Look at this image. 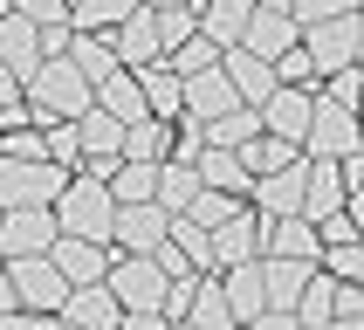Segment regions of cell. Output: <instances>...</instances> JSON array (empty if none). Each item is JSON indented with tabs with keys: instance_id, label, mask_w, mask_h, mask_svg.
<instances>
[{
	"instance_id": "obj_33",
	"label": "cell",
	"mask_w": 364,
	"mask_h": 330,
	"mask_svg": "<svg viewBox=\"0 0 364 330\" xmlns=\"http://www.w3.org/2000/svg\"><path fill=\"white\" fill-rule=\"evenodd\" d=\"M124 159H172V117L124 124Z\"/></svg>"
},
{
	"instance_id": "obj_22",
	"label": "cell",
	"mask_w": 364,
	"mask_h": 330,
	"mask_svg": "<svg viewBox=\"0 0 364 330\" xmlns=\"http://www.w3.org/2000/svg\"><path fill=\"white\" fill-rule=\"evenodd\" d=\"M110 41H117L124 69H144V62H159V55H165V41H159V14H151V7H131V21H124Z\"/></svg>"
},
{
	"instance_id": "obj_15",
	"label": "cell",
	"mask_w": 364,
	"mask_h": 330,
	"mask_svg": "<svg viewBox=\"0 0 364 330\" xmlns=\"http://www.w3.org/2000/svg\"><path fill=\"white\" fill-rule=\"evenodd\" d=\"M262 255H296V262H323V227L309 213H275L262 227Z\"/></svg>"
},
{
	"instance_id": "obj_7",
	"label": "cell",
	"mask_w": 364,
	"mask_h": 330,
	"mask_svg": "<svg viewBox=\"0 0 364 330\" xmlns=\"http://www.w3.org/2000/svg\"><path fill=\"white\" fill-rule=\"evenodd\" d=\"M309 55H316V69H344V62L364 55V14H323V21H309V41H303Z\"/></svg>"
},
{
	"instance_id": "obj_19",
	"label": "cell",
	"mask_w": 364,
	"mask_h": 330,
	"mask_svg": "<svg viewBox=\"0 0 364 330\" xmlns=\"http://www.w3.org/2000/svg\"><path fill=\"white\" fill-rule=\"evenodd\" d=\"M55 324H124V303L110 282H76L69 296H62Z\"/></svg>"
},
{
	"instance_id": "obj_12",
	"label": "cell",
	"mask_w": 364,
	"mask_h": 330,
	"mask_svg": "<svg viewBox=\"0 0 364 330\" xmlns=\"http://www.w3.org/2000/svg\"><path fill=\"white\" fill-rule=\"evenodd\" d=\"M309 117H316V90H303V82H275V97L262 103V131H275L289 144L309 138Z\"/></svg>"
},
{
	"instance_id": "obj_21",
	"label": "cell",
	"mask_w": 364,
	"mask_h": 330,
	"mask_svg": "<svg viewBox=\"0 0 364 330\" xmlns=\"http://www.w3.org/2000/svg\"><path fill=\"white\" fill-rule=\"evenodd\" d=\"M296 28H303V21L296 14H282V7H255V14H247V48H255V55H289V48H296Z\"/></svg>"
},
{
	"instance_id": "obj_13",
	"label": "cell",
	"mask_w": 364,
	"mask_h": 330,
	"mask_svg": "<svg viewBox=\"0 0 364 330\" xmlns=\"http://www.w3.org/2000/svg\"><path fill=\"white\" fill-rule=\"evenodd\" d=\"M303 186H309V151H296L289 165H275V172H262L247 200H255V206L268 213V220H275V213H303Z\"/></svg>"
},
{
	"instance_id": "obj_27",
	"label": "cell",
	"mask_w": 364,
	"mask_h": 330,
	"mask_svg": "<svg viewBox=\"0 0 364 330\" xmlns=\"http://www.w3.org/2000/svg\"><path fill=\"white\" fill-rule=\"evenodd\" d=\"M138 82H144V103H151V117H179L186 110V82H179V69H172V62H144L138 69Z\"/></svg>"
},
{
	"instance_id": "obj_50",
	"label": "cell",
	"mask_w": 364,
	"mask_h": 330,
	"mask_svg": "<svg viewBox=\"0 0 364 330\" xmlns=\"http://www.w3.org/2000/svg\"><path fill=\"white\" fill-rule=\"evenodd\" d=\"M255 7H282V14H296V0H255Z\"/></svg>"
},
{
	"instance_id": "obj_47",
	"label": "cell",
	"mask_w": 364,
	"mask_h": 330,
	"mask_svg": "<svg viewBox=\"0 0 364 330\" xmlns=\"http://www.w3.org/2000/svg\"><path fill=\"white\" fill-rule=\"evenodd\" d=\"M14 316H21V289H14V275L0 268V324H14Z\"/></svg>"
},
{
	"instance_id": "obj_55",
	"label": "cell",
	"mask_w": 364,
	"mask_h": 330,
	"mask_svg": "<svg viewBox=\"0 0 364 330\" xmlns=\"http://www.w3.org/2000/svg\"><path fill=\"white\" fill-rule=\"evenodd\" d=\"M358 14H364V7H358Z\"/></svg>"
},
{
	"instance_id": "obj_31",
	"label": "cell",
	"mask_w": 364,
	"mask_h": 330,
	"mask_svg": "<svg viewBox=\"0 0 364 330\" xmlns=\"http://www.w3.org/2000/svg\"><path fill=\"white\" fill-rule=\"evenodd\" d=\"M193 200H200V165L165 159V165H159V206H165V213H186Z\"/></svg>"
},
{
	"instance_id": "obj_46",
	"label": "cell",
	"mask_w": 364,
	"mask_h": 330,
	"mask_svg": "<svg viewBox=\"0 0 364 330\" xmlns=\"http://www.w3.org/2000/svg\"><path fill=\"white\" fill-rule=\"evenodd\" d=\"M21 103H28V82H21L14 69L0 62V110H21Z\"/></svg>"
},
{
	"instance_id": "obj_54",
	"label": "cell",
	"mask_w": 364,
	"mask_h": 330,
	"mask_svg": "<svg viewBox=\"0 0 364 330\" xmlns=\"http://www.w3.org/2000/svg\"><path fill=\"white\" fill-rule=\"evenodd\" d=\"M358 69H364V55H358Z\"/></svg>"
},
{
	"instance_id": "obj_44",
	"label": "cell",
	"mask_w": 364,
	"mask_h": 330,
	"mask_svg": "<svg viewBox=\"0 0 364 330\" xmlns=\"http://www.w3.org/2000/svg\"><path fill=\"white\" fill-rule=\"evenodd\" d=\"M358 7L364 0H296V21L309 28V21H323V14H358Z\"/></svg>"
},
{
	"instance_id": "obj_24",
	"label": "cell",
	"mask_w": 364,
	"mask_h": 330,
	"mask_svg": "<svg viewBox=\"0 0 364 330\" xmlns=\"http://www.w3.org/2000/svg\"><path fill=\"white\" fill-rule=\"evenodd\" d=\"M193 165H200V186H220V193H241V200L255 193V172L241 165V151H234V144H206Z\"/></svg>"
},
{
	"instance_id": "obj_14",
	"label": "cell",
	"mask_w": 364,
	"mask_h": 330,
	"mask_svg": "<svg viewBox=\"0 0 364 330\" xmlns=\"http://www.w3.org/2000/svg\"><path fill=\"white\" fill-rule=\"evenodd\" d=\"M41 55H48V48H41V21H28L21 7H0V62L28 82L41 69Z\"/></svg>"
},
{
	"instance_id": "obj_52",
	"label": "cell",
	"mask_w": 364,
	"mask_h": 330,
	"mask_svg": "<svg viewBox=\"0 0 364 330\" xmlns=\"http://www.w3.org/2000/svg\"><path fill=\"white\" fill-rule=\"evenodd\" d=\"M0 268H7V247H0Z\"/></svg>"
},
{
	"instance_id": "obj_41",
	"label": "cell",
	"mask_w": 364,
	"mask_h": 330,
	"mask_svg": "<svg viewBox=\"0 0 364 330\" xmlns=\"http://www.w3.org/2000/svg\"><path fill=\"white\" fill-rule=\"evenodd\" d=\"M48 159H55V165H82V131H76V117H55V124H48Z\"/></svg>"
},
{
	"instance_id": "obj_5",
	"label": "cell",
	"mask_w": 364,
	"mask_h": 330,
	"mask_svg": "<svg viewBox=\"0 0 364 330\" xmlns=\"http://www.w3.org/2000/svg\"><path fill=\"white\" fill-rule=\"evenodd\" d=\"M309 159H358L364 151V124L350 103H337L330 90H316V117H309V138H303Z\"/></svg>"
},
{
	"instance_id": "obj_38",
	"label": "cell",
	"mask_w": 364,
	"mask_h": 330,
	"mask_svg": "<svg viewBox=\"0 0 364 330\" xmlns=\"http://www.w3.org/2000/svg\"><path fill=\"white\" fill-rule=\"evenodd\" d=\"M165 62H172V69H179V82H186V76H200V69H213V62H220V41H213V35H186L179 48H165Z\"/></svg>"
},
{
	"instance_id": "obj_49",
	"label": "cell",
	"mask_w": 364,
	"mask_h": 330,
	"mask_svg": "<svg viewBox=\"0 0 364 330\" xmlns=\"http://www.w3.org/2000/svg\"><path fill=\"white\" fill-rule=\"evenodd\" d=\"M144 7H200V0H144Z\"/></svg>"
},
{
	"instance_id": "obj_48",
	"label": "cell",
	"mask_w": 364,
	"mask_h": 330,
	"mask_svg": "<svg viewBox=\"0 0 364 330\" xmlns=\"http://www.w3.org/2000/svg\"><path fill=\"white\" fill-rule=\"evenodd\" d=\"M344 213H350V227L364 234V186H350V200H344Z\"/></svg>"
},
{
	"instance_id": "obj_2",
	"label": "cell",
	"mask_w": 364,
	"mask_h": 330,
	"mask_svg": "<svg viewBox=\"0 0 364 330\" xmlns=\"http://www.w3.org/2000/svg\"><path fill=\"white\" fill-rule=\"evenodd\" d=\"M103 282L117 289L124 324H138V330H159L165 324V282H172V275L159 268V255H124V247H117Z\"/></svg>"
},
{
	"instance_id": "obj_45",
	"label": "cell",
	"mask_w": 364,
	"mask_h": 330,
	"mask_svg": "<svg viewBox=\"0 0 364 330\" xmlns=\"http://www.w3.org/2000/svg\"><path fill=\"white\" fill-rule=\"evenodd\" d=\"M28 21H41V28H55V21H69V0H14Z\"/></svg>"
},
{
	"instance_id": "obj_1",
	"label": "cell",
	"mask_w": 364,
	"mask_h": 330,
	"mask_svg": "<svg viewBox=\"0 0 364 330\" xmlns=\"http://www.w3.org/2000/svg\"><path fill=\"white\" fill-rule=\"evenodd\" d=\"M97 103V82L82 76V62L62 48V55H41V69L28 76V117L55 124V117H82Z\"/></svg>"
},
{
	"instance_id": "obj_37",
	"label": "cell",
	"mask_w": 364,
	"mask_h": 330,
	"mask_svg": "<svg viewBox=\"0 0 364 330\" xmlns=\"http://www.w3.org/2000/svg\"><path fill=\"white\" fill-rule=\"evenodd\" d=\"M296 151H303V144L275 138V131H255V138L241 144V165H247V172H255V179H262V172H275V165H289V159H296Z\"/></svg>"
},
{
	"instance_id": "obj_43",
	"label": "cell",
	"mask_w": 364,
	"mask_h": 330,
	"mask_svg": "<svg viewBox=\"0 0 364 330\" xmlns=\"http://www.w3.org/2000/svg\"><path fill=\"white\" fill-rule=\"evenodd\" d=\"M330 324H364V282H337V309Z\"/></svg>"
},
{
	"instance_id": "obj_30",
	"label": "cell",
	"mask_w": 364,
	"mask_h": 330,
	"mask_svg": "<svg viewBox=\"0 0 364 330\" xmlns=\"http://www.w3.org/2000/svg\"><path fill=\"white\" fill-rule=\"evenodd\" d=\"M159 165H165V159H117V172H110V193H117V206H131V200H159Z\"/></svg>"
},
{
	"instance_id": "obj_18",
	"label": "cell",
	"mask_w": 364,
	"mask_h": 330,
	"mask_svg": "<svg viewBox=\"0 0 364 330\" xmlns=\"http://www.w3.org/2000/svg\"><path fill=\"white\" fill-rule=\"evenodd\" d=\"M48 255H55V268L69 275V289H76V282H103L117 247H110V241H82V234H55V247H48Z\"/></svg>"
},
{
	"instance_id": "obj_26",
	"label": "cell",
	"mask_w": 364,
	"mask_h": 330,
	"mask_svg": "<svg viewBox=\"0 0 364 330\" xmlns=\"http://www.w3.org/2000/svg\"><path fill=\"white\" fill-rule=\"evenodd\" d=\"M186 324H206V330H227V324H234V303H227L220 268H200V282H193V303H186Z\"/></svg>"
},
{
	"instance_id": "obj_11",
	"label": "cell",
	"mask_w": 364,
	"mask_h": 330,
	"mask_svg": "<svg viewBox=\"0 0 364 330\" xmlns=\"http://www.w3.org/2000/svg\"><path fill=\"white\" fill-rule=\"evenodd\" d=\"M262 227H268V213H262V206H234V213L213 227V268L255 262V255H262Z\"/></svg>"
},
{
	"instance_id": "obj_16",
	"label": "cell",
	"mask_w": 364,
	"mask_h": 330,
	"mask_svg": "<svg viewBox=\"0 0 364 330\" xmlns=\"http://www.w3.org/2000/svg\"><path fill=\"white\" fill-rule=\"evenodd\" d=\"M220 69L227 76H234V90H241V103H255V110H262L268 97H275V62L268 55H255V48H247V41H234V48H220Z\"/></svg>"
},
{
	"instance_id": "obj_6",
	"label": "cell",
	"mask_w": 364,
	"mask_h": 330,
	"mask_svg": "<svg viewBox=\"0 0 364 330\" xmlns=\"http://www.w3.org/2000/svg\"><path fill=\"white\" fill-rule=\"evenodd\" d=\"M7 275H14V289H21V309H35V316H55L62 296H69V275L55 268V255H14Z\"/></svg>"
},
{
	"instance_id": "obj_32",
	"label": "cell",
	"mask_w": 364,
	"mask_h": 330,
	"mask_svg": "<svg viewBox=\"0 0 364 330\" xmlns=\"http://www.w3.org/2000/svg\"><path fill=\"white\" fill-rule=\"evenodd\" d=\"M131 7H144V0H76L69 21H76L82 35H117L124 21H131Z\"/></svg>"
},
{
	"instance_id": "obj_9",
	"label": "cell",
	"mask_w": 364,
	"mask_h": 330,
	"mask_svg": "<svg viewBox=\"0 0 364 330\" xmlns=\"http://www.w3.org/2000/svg\"><path fill=\"white\" fill-rule=\"evenodd\" d=\"M165 234H172V213H165L159 200H131V206H117L110 247H124V255H159Z\"/></svg>"
},
{
	"instance_id": "obj_35",
	"label": "cell",
	"mask_w": 364,
	"mask_h": 330,
	"mask_svg": "<svg viewBox=\"0 0 364 330\" xmlns=\"http://www.w3.org/2000/svg\"><path fill=\"white\" fill-rule=\"evenodd\" d=\"M330 309H337V275L316 262V275H309L303 296H296V324H330Z\"/></svg>"
},
{
	"instance_id": "obj_36",
	"label": "cell",
	"mask_w": 364,
	"mask_h": 330,
	"mask_svg": "<svg viewBox=\"0 0 364 330\" xmlns=\"http://www.w3.org/2000/svg\"><path fill=\"white\" fill-rule=\"evenodd\" d=\"M69 55L82 62V76H90V82H103L110 69H124L117 41H110V35H82V28H76V41H69Z\"/></svg>"
},
{
	"instance_id": "obj_23",
	"label": "cell",
	"mask_w": 364,
	"mask_h": 330,
	"mask_svg": "<svg viewBox=\"0 0 364 330\" xmlns=\"http://www.w3.org/2000/svg\"><path fill=\"white\" fill-rule=\"evenodd\" d=\"M234 103H241V90H234V76H227L220 62L200 69V76H186V110H193V117H220Z\"/></svg>"
},
{
	"instance_id": "obj_39",
	"label": "cell",
	"mask_w": 364,
	"mask_h": 330,
	"mask_svg": "<svg viewBox=\"0 0 364 330\" xmlns=\"http://www.w3.org/2000/svg\"><path fill=\"white\" fill-rule=\"evenodd\" d=\"M323 268L337 275V282H364V234H350V241H330V247H323Z\"/></svg>"
},
{
	"instance_id": "obj_8",
	"label": "cell",
	"mask_w": 364,
	"mask_h": 330,
	"mask_svg": "<svg viewBox=\"0 0 364 330\" xmlns=\"http://www.w3.org/2000/svg\"><path fill=\"white\" fill-rule=\"evenodd\" d=\"M62 234L55 206H0V247H7V262L14 255H48Z\"/></svg>"
},
{
	"instance_id": "obj_42",
	"label": "cell",
	"mask_w": 364,
	"mask_h": 330,
	"mask_svg": "<svg viewBox=\"0 0 364 330\" xmlns=\"http://www.w3.org/2000/svg\"><path fill=\"white\" fill-rule=\"evenodd\" d=\"M275 76H282V82H303V90H316V76H323V69H316V55L296 41L289 55H275Z\"/></svg>"
},
{
	"instance_id": "obj_10",
	"label": "cell",
	"mask_w": 364,
	"mask_h": 330,
	"mask_svg": "<svg viewBox=\"0 0 364 330\" xmlns=\"http://www.w3.org/2000/svg\"><path fill=\"white\" fill-rule=\"evenodd\" d=\"M316 275V262H296V255H262V289H268V316L262 324H296V296Z\"/></svg>"
},
{
	"instance_id": "obj_17",
	"label": "cell",
	"mask_w": 364,
	"mask_h": 330,
	"mask_svg": "<svg viewBox=\"0 0 364 330\" xmlns=\"http://www.w3.org/2000/svg\"><path fill=\"white\" fill-rule=\"evenodd\" d=\"M344 200H350V172H344V159H309L303 213H309V220H330V213H344Z\"/></svg>"
},
{
	"instance_id": "obj_53",
	"label": "cell",
	"mask_w": 364,
	"mask_h": 330,
	"mask_svg": "<svg viewBox=\"0 0 364 330\" xmlns=\"http://www.w3.org/2000/svg\"><path fill=\"white\" fill-rule=\"evenodd\" d=\"M358 186H364V165H358Z\"/></svg>"
},
{
	"instance_id": "obj_40",
	"label": "cell",
	"mask_w": 364,
	"mask_h": 330,
	"mask_svg": "<svg viewBox=\"0 0 364 330\" xmlns=\"http://www.w3.org/2000/svg\"><path fill=\"white\" fill-rule=\"evenodd\" d=\"M159 14V41L165 48H179L186 35H200V7H151Z\"/></svg>"
},
{
	"instance_id": "obj_20",
	"label": "cell",
	"mask_w": 364,
	"mask_h": 330,
	"mask_svg": "<svg viewBox=\"0 0 364 330\" xmlns=\"http://www.w3.org/2000/svg\"><path fill=\"white\" fill-rule=\"evenodd\" d=\"M220 282H227V303H234V324H262V316H268L262 255H255V262H234V268H220Z\"/></svg>"
},
{
	"instance_id": "obj_25",
	"label": "cell",
	"mask_w": 364,
	"mask_h": 330,
	"mask_svg": "<svg viewBox=\"0 0 364 330\" xmlns=\"http://www.w3.org/2000/svg\"><path fill=\"white\" fill-rule=\"evenodd\" d=\"M97 103L110 110V117H124V124L151 117V103H144V82H138V69H110V76L97 82Z\"/></svg>"
},
{
	"instance_id": "obj_51",
	"label": "cell",
	"mask_w": 364,
	"mask_h": 330,
	"mask_svg": "<svg viewBox=\"0 0 364 330\" xmlns=\"http://www.w3.org/2000/svg\"><path fill=\"white\" fill-rule=\"evenodd\" d=\"M358 124H364V97H358Z\"/></svg>"
},
{
	"instance_id": "obj_28",
	"label": "cell",
	"mask_w": 364,
	"mask_h": 330,
	"mask_svg": "<svg viewBox=\"0 0 364 330\" xmlns=\"http://www.w3.org/2000/svg\"><path fill=\"white\" fill-rule=\"evenodd\" d=\"M76 131H82V159H117V151H124V117H110L103 103L82 110Z\"/></svg>"
},
{
	"instance_id": "obj_29",
	"label": "cell",
	"mask_w": 364,
	"mask_h": 330,
	"mask_svg": "<svg viewBox=\"0 0 364 330\" xmlns=\"http://www.w3.org/2000/svg\"><path fill=\"white\" fill-rule=\"evenodd\" d=\"M247 14H255V0H200V35L234 48V41L247 35Z\"/></svg>"
},
{
	"instance_id": "obj_34",
	"label": "cell",
	"mask_w": 364,
	"mask_h": 330,
	"mask_svg": "<svg viewBox=\"0 0 364 330\" xmlns=\"http://www.w3.org/2000/svg\"><path fill=\"white\" fill-rule=\"evenodd\" d=\"M255 131H262V110H255V103H234L220 117H206V144H234V151H241Z\"/></svg>"
},
{
	"instance_id": "obj_3",
	"label": "cell",
	"mask_w": 364,
	"mask_h": 330,
	"mask_svg": "<svg viewBox=\"0 0 364 330\" xmlns=\"http://www.w3.org/2000/svg\"><path fill=\"white\" fill-rule=\"evenodd\" d=\"M55 220H62V234L110 241V227H117V193H110V179H97V172H69V186L55 193Z\"/></svg>"
},
{
	"instance_id": "obj_4",
	"label": "cell",
	"mask_w": 364,
	"mask_h": 330,
	"mask_svg": "<svg viewBox=\"0 0 364 330\" xmlns=\"http://www.w3.org/2000/svg\"><path fill=\"white\" fill-rule=\"evenodd\" d=\"M62 186H69V165L0 151V206H55Z\"/></svg>"
}]
</instances>
